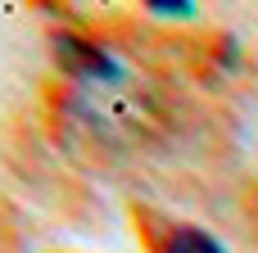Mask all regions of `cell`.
I'll return each instance as SVG.
<instances>
[{"instance_id":"6da1fadb","label":"cell","mask_w":258,"mask_h":253,"mask_svg":"<svg viewBox=\"0 0 258 253\" xmlns=\"http://www.w3.org/2000/svg\"><path fill=\"white\" fill-rule=\"evenodd\" d=\"M54 59L63 72H73L82 81H113L118 77V59L104 45L82 41V36H54Z\"/></svg>"},{"instance_id":"7a4b0ae2","label":"cell","mask_w":258,"mask_h":253,"mask_svg":"<svg viewBox=\"0 0 258 253\" xmlns=\"http://www.w3.org/2000/svg\"><path fill=\"white\" fill-rule=\"evenodd\" d=\"M159 253H227L209 231H200V226H172L168 235H163V244Z\"/></svg>"},{"instance_id":"3957f363","label":"cell","mask_w":258,"mask_h":253,"mask_svg":"<svg viewBox=\"0 0 258 253\" xmlns=\"http://www.w3.org/2000/svg\"><path fill=\"white\" fill-rule=\"evenodd\" d=\"M150 9L163 14V18H190V14H195V5H172V0H154Z\"/></svg>"}]
</instances>
